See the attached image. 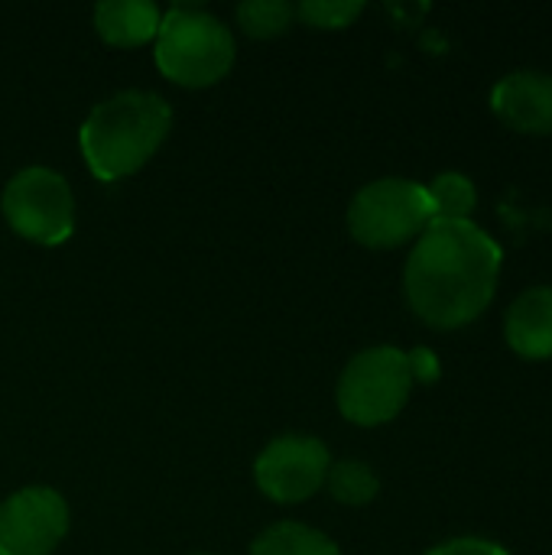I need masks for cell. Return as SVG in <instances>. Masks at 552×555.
Returning a JSON list of instances; mask_svg holds the SVG:
<instances>
[{
  "label": "cell",
  "instance_id": "14",
  "mask_svg": "<svg viewBox=\"0 0 552 555\" xmlns=\"http://www.w3.org/2000/svg\"><path fill=\"white\" fill-rule=\"evenodd\" d=\"M325 485H329V494H332L338 504H348V507H364V504H371V501L377 498V491H381L377 475H374L364 462H355V459L332 465Z\"/></svg>",
  "mask_w": 552,
  "mask_h": 555
},
{
  "label": "cell",
  "instance_id": "1",
  "mask_svg": "<svg viewBox=\"0 0 552 555\" xmlns=\"http://www.w3.org/2000/svg\"><path fill=\"white\" fill-rule=\"evenodd\" d=\"M501 247L472 221H433L413 244L403 293L416 319L452 332L475 322L495 299Z\"/></svg>",
  "mask_w": 552,
  "mask_h": 555
},
{
  "label": "cell",
  "instance_id": "2",
  "mask_svg": "<svg viewBox=\"0 0 552 555\" xmlns=\"http://www.w3.org/2000/svg\"><path fill=\"white\" fill-rule=\"evenodd\" d=\"M172 130L169 104L153 91H120L91 107L78 130L94 179L117 182L150 163Z\"/></svg>",
  "mask_w": 552,
  "mask_h": 555
},
{
  "label": "cell",
  "instance_id": "11",
  "mask_svg": "<svg viewBox=\"0 0 552 555\" xmlns=\"http://www.w3.org/2000/svg\"><path fill=\"white\" fill-rule=\"evenodd\" d=\"M159 7L150 0H104L94 7V29L107 46L137 49L156 39L159 33Z\"/></svg>",
  "mask_w": 552,
  "mask_h": 555
},
{
  "label": "cell",
  "instance_id": "3",
  "mask_svg": "<svg viewBox=\"0 0 552 555\" xmlns=\"http://www.w3.org/2000/svg\"><path fill=\"white\" fill-rule=\"evenodd\" d=\"M234 33L202 7H169L153 39L156 68L185 88H208L234 65Z\"/></svg>",
  "mask_w": 552,
  "mask_h": 555
},
{
  "label": "cell",
  "instance_id": "15",
  "mask_svg": "<svg viewBox=\"0 0 552 555\" xmlns=\"http://www.w3.org/2000/svg\"><path fill=\"white\" fill-rule=\"evenodd\" d=\"M296 20V7L286 0H247L238 7V26L251 39H273L290 29Z\"/></svg>",
  "mask_w": 552,
  "mask_h": 555
},
{
  "label": "cell",
  "instance_id": "8",
  "mask_svg": "<svg viewBox=\"0 0 552 555\" xmlns=\"http://www.w3.org/2000/svg\"><path fill=\"white\" fill-rule=\"evenodd\" d=\"M68 533V504L52 488H23L0 504V555H49Z\"/></svg>",
  "mask_w": 552,
  "mask_h": 555
},
{
  "label": "cell",
  "instance_id": "18",
  "mask_svg": "<svg viewBox=\"0 0 552 555\" xmlns=\"http://www.w3.org/2000/svg\"><path fill=\"white\" fill-rule=\"evenodd\" d=\"M407 367L413 384H436L439 380V358L429 348H413L407 351Z\"/></svg>",
  "mask_w": 552,
  "mask_h": 555
},
{
  "label": "cell",
  "instance_id": "9",
  "mask_svg": "<svg viewBox=\"0 0 552 555\" xmlns=\"http://www.w3.org/2000/svg\"><path fill=\"white\" fill-rule=\"evenodd\" d=\"M491 111L517 133H552V75L550 72H511L491 91Z\"/></svg>",
  "mask_w": 552,
  "mask_h": 555
},
{
  "label": "cell",
  "instance_id": "7",
  "mask_svg": "<svg viewBox=\"0 0 552 555\" xmlns=\"http://www.w3.org/2000/svg\"><path fill=\"white\" fill-rule=\"evenodd\" d=\"M332 455L312 436H280L254 462L257 488L277 504L309 501L329 478Z\"/></svg>",
  "mask_w": 552,
  "mask_h": 555
},
{
  "label": "cell",
  "instance_id": "16",
  "mask_svg": "<svg viewBox=\"0 0 552 555\" xmlns=\"http://www.w3.org/2000/svg\"><path fill=\"white\" fill-rule=\"evenodd\" d=\"M364 13L358 0H306L296 7V16L316 29H345Z\"/></svg>",
  "mask_w": 552,
  "mask_h": 555
},
{
  "label": "cell",
  "instance_id": "5",
  "mask_svg": "<svg viewBox=\"0 0 552 555\" xmlns=\"http://www.w3.org/2000/svg\"><path fill=\"white\" fill-rule=\"evenodd\" d=\"M413 377L407 351L381 345L355 354L338 380V410L355 426H384L407 406Z\"/></svg>",
  "mask_w": 552,
  "mask_h": 555
},
{
  "label": "cell",
  "instance_id": "10",
  "mask_svg": "<svg viewBox=\"0 0 552 555\" xmlns=\"http://www.w3.org/2000/svg\"><path fill=\"white\" fill-rule=\"evenodd\" d=\"M504 338L527 361L552 358V286H534L504 315Z\"/></svg>",
  "mask_w": 552,
  "mask_h": 555
},
{
  "label": "cell",
  "instance_id": "12",
  "mask_svg": "<svg viewBox=\"0 0 552 555\" xmlns=\"http://www.w3.org/2000/svg\"><path fill=\"white\" fill-rule=\"evenodd\" d=\"M251 555H342L338 553V546L325 537V533H319V530H312V527H306V524H277V527H270V530H264L257 540H254V546H251Z\"/></svg>",
  "mask_w": 552,
  "mask_h": 555
},
{
  "label": "cell",
  "instance_id": "6",
  "mask_svg": "<svg viewBox=\"0 0 552 555\" xmlns=\"http://www.w3.org/2000/svg\"><path fill=\"white\" fill-rule=\"evenodd\" d=\"M0 208L7 224L39 247L65 244L75 231V195L68 182L46 166L20 169L7 182Z\"/></svg>",
  "mask_w": 552,
  "mask_h": 555
},
{
  "label": "cell",
  "instance_id": "4",
  "mask_svg": "<svg viewBox=\"0 0 552 555\" xmlns=\"http://www.w3.org/2000/svg\"><path fill=\"white\" fill-rule=\"evenodd\" d=\"M433 224L426 185L413 179L368 182L348 205V231L371 250H394L416 241Z\"/></svg>",
  "mask_w": 552,
  "mask_h": 555
},
{
  "label": "cell",
  "instance_id": "17",
  "mask_svg": "<svg viewBox=\"0 0 552 555\" xmlns=\"http://www.w3.org/2000/svg\"><path fill=\"white\" fill-rule=\"evenodd\" d=\"M426 555H511L504 546L491 543V540H478V537H462V540H449L442 546H436Z\"/></svg>",
  "mask_w": 552,
  "mask_h": 555
},
{
  "label": "cell",
  "instance_id": "13",
  "mask_svg": "<svg viewBox=\"0 0 552 555\" xmlns=\"http://www.w3.org/2000/svg\"><path fill=\"white\" fill-rule=\"evenodd\" d=\"M433 221H472V211L478 205V189L465 172H442L426 185Z\"/></svg>",
  "mask_w": 552,
  "mask_h": 555
}]
</instances>
